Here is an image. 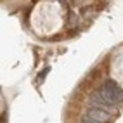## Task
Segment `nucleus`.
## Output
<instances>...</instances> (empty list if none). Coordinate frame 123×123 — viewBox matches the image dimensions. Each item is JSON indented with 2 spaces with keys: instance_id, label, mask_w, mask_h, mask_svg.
Here are the masks:
<instances>
[{
  "instance_id": "obj_1",
  "label": "nucleus",
  "mask_w": 123,
  "mask_h": 123,
  "mask_svg": "<svg viewBox=\"0 0 123 123\" xmlns=\"http://www.w3.org/2000/svg\"><path fill=\"white\" fill-rule=\"evenodd\" d=\"M88 102H90V108L102 109V111H108V113H111V111L114 109V106H116L108 95L102 92V90H97V92H94L92 95H90Z\"/></svg>"
},
{
  "instance_id": "obj_4",
  "label": "nucleus",
  "mask_w": 123,
  "mask_h": 123,
  "mask_svg": "<svg viewBox=\"0 0 123 123\" xmlns=\"http://www.w3.org/2000/svg\"><path fill=\"white\" fill-rule=\"evenodd\" d=\"M49 69H50V68H45L43 71H40V76L37 78V81H38V83H40V81L43 80V76H47V73H49Z\"/></svg>"
},
{
  "instance_id": "obj_2",
  "label": "nucleus",
  "mask_w": 123,
  "mask_h": 123,
  "mask_svg": "<svg viewBox=\"0 0 123 123\" xmlns=\"http://www.w3.org/2000/svg\"><path fill=\"white\" fill-rule=\"evenodd\" d=\"M102 92L109 97V99L114 102V104H120V102H123V90L118 87V83L116 81H113V80H108L104 83V87H102Z\"/></svg>"
},
{
  "instance_id": "obj_3",
  "label": "nucleus",
  "mask_w": 123,
  "mask_h": 123,
  "mask_svg": "<svg viewBox=\"0 0 123 123\" xmlns=\"http://www.w3.org/2000/svg\"><path fill=\"white\" fill-rule=\"evenodd\" d=\"M85 116H87V118H92V120L99 121V123H106V121H109L111 114H109L108 111H102V109H95V108H90V109L87 111V114H85Z\"/></svg>"
}]
</instances>
